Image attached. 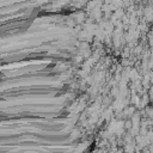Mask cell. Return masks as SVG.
<instances>
[{
	"label": "cell",
	"instance_id": "cell-1",
	"mask_svg": "<svg viewBox=\"0 0 153 153\" xmlns=\"http://www.w3.org/2000/svg\"><path fill=\"white\" fill-rule=\"evenodd\" d=\"M147 112H148V117H149L151 120H153V106H152V108H148V109H147Z\"/></svg>",
	"mask_w": 153,
	"mask_h": 153
},
{
	"label": "cell",
	"instance_id": "cell-2",
	"mask_svg": "<svg viewBox=\"0 0 153 153\" xmlns=\"http://www.w3.org/2000/svg\"><path fill=\"white\" fill-rule=\"evenodd\" d=\"M149 96H151V98L153 99V86L149 88Z\"/></svg>",
	"mask_w": 153,
	"mask_h": 153
}]
</instances>
